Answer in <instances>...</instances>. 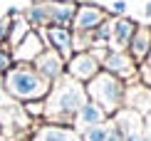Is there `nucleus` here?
<instances>
[{"label": "nucleus", "mask_w": 151, "mask_h": 141, "mask_svg": "<svg viewBox=\"0 0 151 141\" xmlns=\"http://www.w3.org/2000/svg\"><path fill=\"white\" fill-rule=\"evenodd\" d=\"M104 117H106V112H104L102 106H97L94 101H89V99H87L84 104L79 106V112H77V121L84 126V129H87V126H97V124H102Z\"/></svg>", "instance_id": "13"}, {"label": "nucleus", "mask_w": 151, "mask_h": 141, "mask_svg": "<svg viewBox=\"0 0 151 141\" xmlns=\"http://www.w3.org/2000/svg\"><path fill=\"white\" fill-rule=\"evenodd\" d=\"M45 37H47V42H50V50H55L62 60H70L72 57V32H70V27H57V25H47L45 27Z\"/></svg>", "instance_id": "9"}, {"label": "nucleus", "mask_w": 151, "mask_h": 141, "mask_svg": "<svg viewBox=\"0 0 151 141\" xmlns=\"http://www.w3.org/2000/svg\"><path fill=\"white\" fill-rule=\"evenodd\" d=\"M0 106H3V94H0Z\"/></svg>", "instance_id": "23"}, {"label": "nucleus", "mask_w": 151, "mask_h": 141, "mask_svg": "<svg viewBox=\"0 0 151 141\" xmlns=\"http://www.w3.org/2000/svg\"><path fill=\"white\" fill-rule=\"evenodd\" d=\"M42 50H45V42H42L40 32L30 30V32L25 35L15 47H12V55H10V57H12L15 65H32L37 57L42 55Z\"/></svg>", "instance_id": "5"}, {"label": "nucleus", "mask_w": 151, "mask_h": 141, "mask_svg": "<svg viewBox=\"0 0 151 141\" xmlns=\"http://www.w3.org/2000/svg\"><path fill=\"white\" fill-rule=\"evenodd\" d=\"M5 92L20 101H37L47 97L50 82L42 79L32 65H12L5 72Z\"/></svg>", "instance_id": "2"}, {"label": "nucleus", "mask_w": 151, "mask_h": 141, "mask_svg": "<svg viewBox=\"0 0 151 141\" xmlns=\"http://www.w3.org/2000/svg\"><path fill=\"white\" fill-rule=\"evenodd\" d=\"M0 141H8V139H5V136H0Z\"/></svg>", "instance_id": "24"}, {"label": "nucleus", "mask_w": 151, "mask_h": 141, "mask_svg": "<svg viewBox=\"0 0 151 141\" xmlns=\"http://www.w3.org/2000/svg\"><path fill=\"white\" fill-rule=\"evenodd\" d=\"M124 141H149V136H144V134H129V136H124Z\"/></svg>", "instance_id": "21"}, {"label": "nucleus", "mask_w": 151, "mask_h": 141, "mask_svg": "<svg viewBox=\"0 0 151 141\" xmlns=\"http://www.w3.org/2000/svg\"><path fill=\"white\" fill-rule=\"evenodd\" d=\"M10 67H12V57H10V52L0 50V74H5Z\"/></svg>", "instance_id": "17"}, {"label": "nucleus", "mask_w": 151, "mask_h": 141, "mask_svg": "<svg viewBox=\"0 0 151 141\" xmlns=\"http://www.w3.org/2000/svg\"><path fill=\"white\" fill-rule=\"evenodd\" d=\"M129 57L134 62H144L151 52V27L149 25H136L134 35H131L129 40Z\"/></svg>", "instance_id": "10"}, {"label": "nucleus", "mask_w": 151, "mask_h": 141, "mask_svg": "<svg viewBox=\"0 0 151 141\" xmlns=\"http://www.w3.org/2000/svg\"><path fill=\"white\" fill-rule=\"evenodd\" d=\"M134 30H136V22L134 20H129V17H119V20L111 22V35H109V42L114 40V47H116V52L122 47H127L129 40H131V35H134Z\"/></svg>", "instance_id": "12"}, {"label": "nucleus", "mask_w": 151, "mask_h": 141, "mask_svg": "<svg viewBox=\"0 0 151 141\" xmlns=\"http://www.w3.org/2000/svg\"><path fill=\"white\" fill-rule=\"evenodd\" d=\"M106 139V129L102 124L97 126H87L84 129V136H82V141H104Z\"/></svg>", "instance_id": "15"}, {"label": "nucleus", "mask_w": 151, "mask_h": 141, "mask_svg": "<svg viewBox=\"0 0 151 141\" xmlns=\"http://www.w3.org/2000/svg\"><path fill=\"white\" fill-rule=\"evenodd\" d=\"M87 97L89 101H94L97 106H102L104 112H119L127 97V89H124L122 79L109 72H99L97 77H92L87 82Z\"/></svg>", "instance_id": "3"}, {"label": "nucleus", "mask_w": 151, "mask_h": 141, "mask_svg": "<svg viewBox=\"0 0 151 141\" xmlns=\"http://www.w3.org/2000/svg\"><path fill=\"white\" fill-rule=\"evenodd\" d=\"M42 8H45V15H47V25L70 27L77 5H74L72 0H45V3H42Z\"/></svg>", "instance_id": "8"}, {"label": "nucleus", "mask_w": 151, "mask_h": 141, "mask_svg": "<svg viewBox=\"0 0 151 141\" xmlns=\"http://www.w3.org/2000/svg\"><path fill=\"white\" fill-rule=\"evenodd\" d=\"M144 15H146V17H151V3H146V8H144Z\"/></svg>", "instance_id": "22"}, {"label": "nucleus", "mask_w": 151, "mask_h": 141, "mask_svg": "<svg viewBox=\"0 0 151 141\" xmlns=\"http://www.w3.org/2000/svg\"><path fill=\"white\" fill-rule=\"evenodd\" d=\"M104 141H124V136H122V131H119L116 126H111V129H106V139Z\"/></svg>", "instance_id": "20"}, {"label": "nucleus", "mask_w": 151, "mask_h": 141, "mask_svg": "<svg viewBox=\"0 0 151 141\" xmlns=\"http://www.w3.org/2000/svg\"><path fill=\"white\" fill-rule=\"evenodd\" d=\"M8 27H10V15H5V17H0V42L8 37Z\"/></svg>", "instance_id": "19"}, {"label": "nucleus", "mask_w": 151, "mask_h": 141, "mask_svg": "<svg viewBox=\"0 0 151 141\" xmlns=\"http://www.w3.org/2000/svg\"><path fill=\"white\" fill-rule=\"evenodd\" d=\"M102 67H104V72H109V74H114V77H129V74H134V60L127 55V52H106V57L102 60Z\"/></svg>", "instance_id": "11"}, {"label": "nucleus", "mask_w": 151, "mask_h": 141, "mask_svg": "<svg viewBox=\"0 0 151 141\" xmlns=\"http://www.w3.org/2000/svg\"><path fill=\"white\" fill-rule=\"evenodd\" d=\"M45 99H47L45 104L47 117H55L57 121H70L72 117H77L79 106L87 101V92L72 77H60Z\"/></svg>", "instance_id": "1"}, {"label": "nucleus", "mask_w": 151, "mask_h": 141, "mask_svg": "<svg viewBox=\"0 0 151 141\" xmlns=\"http://www.w3.org/2000/svg\"><path fill=\"white\" fill-rule=\"evenodd\" d=\"M67 72H70V77L74 82L82 84V82H89L92 77H97L102 72V65H99V60L92 52H77L67 60Z\"/></svg>", "instance_id": "4"}, {"label": "nucleus", "mask_w": 151, "mask_h": 141, "mask_svg": "<svg viewBox=\"0 0 151 141\" xmlns=\"http://www.w3.org/2000/svg\"><path fill=\"white\" fill-rule=\"evenodd\" d=\"M25 112H27V114H35V117H40V114L45 112V104H42V99H37V101H25Z\"/></svg>", "instance_id": "16"}, {"label": "nucleus", "mask_w": 151, "mask_h": 141, "mask_svg": "<svg viewBox=\"0 0 151 141\" xmlns=\"http://www.w3.org/2000/svg\"><path fill=\"white\" fill-rule=\"evenodd\" d=\"M111 12L114 15H124L127 12V0H111Z\"/></svg>", "instance_id": "18"}, {"label": "nucleus", "mask_w": 151, "mask_h": 141, "mask_svg": "<svg viewBox=\"0 0 151 141\" xmlns=\"http://www.w3.org/2000/svg\"><path fill=\"white\" fill-rule=\"evenodd\" d=\"M35 141H79V136L67 126H42L35 134Z\"/></svg>", "instance_id": "14"}, {"label": "nucleus", "mask_w": 151, "mask_h": 141, "mask_svg": "<svg viewBox=\"0 0 151 141\" xmlns=\"http://www.w3.org/2000/svg\"><path fill=\"white\" fill-rule=\"evenodd\" d=\"M104 20H106V12L99 8V5L84 3V5H77L74 17H72V25H74V30H77L79 35H84V32H92L94 27H99Z\"/></svg>", "instance_id": "6"}, {"label": "nucleus", "mask_w": 151, "mask_h": 141, "mask_svg": "<svg viewBox=\"0 0 151 141\" xmlns=\"http://www.w3.org/2000/svg\"><path fill=\"white\" fill-rule=\"evenodd\" d=\"M32 67H35V72L40 74L42 79H47L50 84H52V82H57L62 77V72H65V60H62L55 50H42V55L32 62Z\"/></svg>", "instance_id": "7"}]
</instances>
